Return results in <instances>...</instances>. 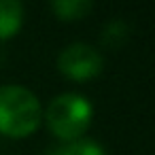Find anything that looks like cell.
<instances>
[{
    "label": "cell",
    "instance_id": "6da1fadb",
    "mask_svg": "<svg viewBox=\"0 0 155 155\" xmlns=\"http://www.w3.org/2000/svg\"><path fill=\"white\" fill-rule=\"evenodd\" d=\"M41 123L38 98L21 85L0 87V132L11 138L30 136Z\"/></svg>",
    "mask_w": 155,
    "mask_h": 155
},
{
    "label": "cell",
    "instance_id": "7a4b0ae2",
    "mask_svg": "<svg viewBox=\"0 0 155 155\" xmlns=\"http://www.w3.org/2000/svg\"><path fill=\"white\" fill-rule=\"evenodd\" d=\"M91 117H94L91 102L85 96L74 94V91L55 96L49 102L47 115H45L51 134L64 142L81 138L85 130L89 127Z\"/></svg>",
    "mask_w": 155,
    "mask_h": 155
},
{
    "label": "cell",
    "instance_id": "3957f363",
    "mask_svg": "<svg viewBox=\"0 0 155 155\" xmlns=\"http://www.w3.org/2000/svg\"><path fill=\"white\" fill-rule=\"evenodd\" d=\"M102 53L87 43H70L58 55V68L62 74L74 81H87L102 72Z\"/></svg>",
    "mask_w": 155,
    "mask_h": 155
},
{
    "label": "cell",
    "instance_id": "277c9868",
    "mask_svg": "<svg viewBox=\"0 0 155 155\" xmlns=\"http://www.w3.org/2000/svg\"><path fill=\"white\" fill-rule=\"evenodd\" d=\"M24 24V5L19 0H0V41L11 38Z\"/></svg>",
    "mask_w": 155,
    "mask_h": 155
},
{
    "label": "cell",
    "instance_id": "5b68a950",
    "mask_svg": "<svg viewBox=\"0 0 155 155\" xmlns=\"http://www.w3.org/2000/svg\"><path fill=\"white\" fill-rule=\"evenodd\" d=\"M45 155H106V153L96 140L77 138V140H70L58 147H49Z\"/></svg>",
    "mask_w": 155,
    "mask_h": 155
},
{
    "label": "cell",
    "instance_id": "8992f818",
    "mask_svg": "<svg viewBox=\"0 0 155 155\" xmlns=\"http://www.w3.org/2000/svg\"><path fill=\"white\" fill-rule=\"evenodd\" d=\"M91 9H94L91 0H53V2H51V11H53L60 19H64V21L81 19V17H85Z\"/></svg>",
    "mask_w": 155,
    "mask_h": 155
},
{
    "label": "cell",
    "instance_id": "52a82bcc",
    "mask_svg": "<svg viewBox=\"0 0 155 155\" xmlns=\"http://www.w3.org/2000/svg\"><path fill=\"white\" fill-rule=\"evenodd\" d=\"M125 36H127V24L123 19H113L102 30V41H104V45H110V47L121 45L125 41Z\"/></svg>",
    "mask_w": 155,
    "mask_h": 155
}]
</instances>
